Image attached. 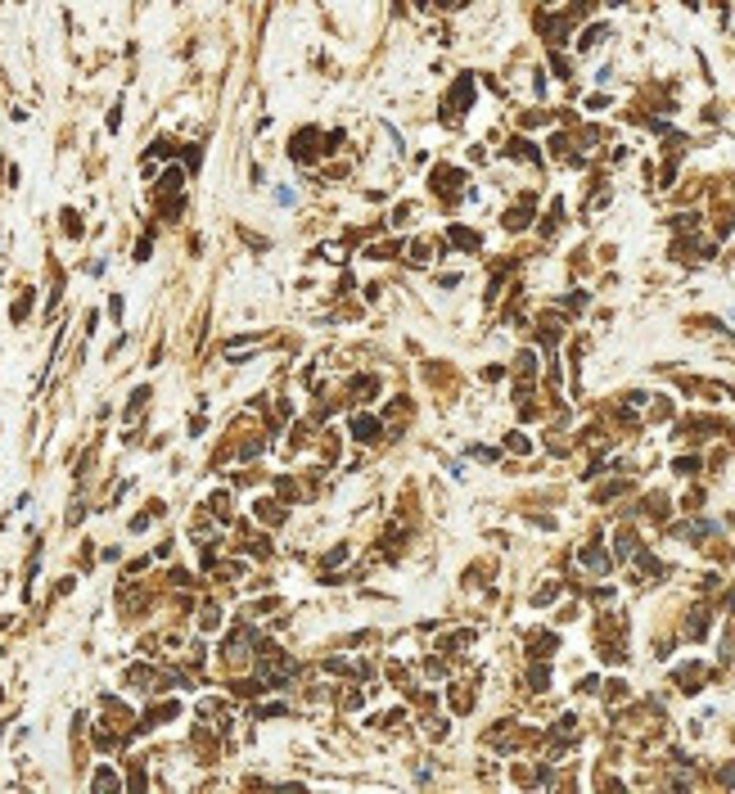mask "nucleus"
Segmentation results:
<instances>
[{
	"label": "nucleus",
	"mask_w": 735,
	"mask_h": 794,
	"mask_svg": "<svg viewBox=\"0 0 735 794\" xmlns=\"http://www.w3.org/2000/svg\"><path fill=\"white\" fill-rule=\"evenodd\" d=\"M257 515H262L266 523H271V519L280 523V519H285V510H280V506H275V501H262V506H257Z\"/></svg>",
	"instance_id": "7ed1b4c3"
},
{
	"label": "nucleus",
	"mask_w": 735,
	"mask_h": 794,
	"mask_svg": "<svg viewBox=\"0 0 735 794\" xmlns=\"http://www.w3.org/2000/svg\"><path fill=\"white\" fill-rule=\"evenodd\" d=\"M451 244H460V249H479V235L465 230V226H456V230H451Z\"/></svg>",
	"instance_id": "f03ea898"
},
{
	"label": "nucleus",
	"mask_w": 735,
	"mask_h": 794,
	"mask_svg": "<svg viewBox=\"0 0 735 794\" xmlns=\"http://www.w3.org/2000/svg\"><path fill=\"white\" fill-rule=\"evenodd\" d=\"M95 786L108 790V786H118V776H113V772H95Z\"/></svg>",
	"instance_id": "20e7f679"
},
{
	"label": "nucleus",
	"mask_w": 735,
	"mask_h": 794,
	"mask_svg": "<svg viewBox=\"0 0 735 794\" xmlns=\"http://www.w3.org/2000/svg\"><path fill=\"white\" fill-rule=\"evenodd\" d=\"M199 623H203V632H212V628H217V609H203Z\"/></svg>",
	"instance_id": "39448f33"
},
{
	"label": "nucleus",
	"mask_w": 735,
	"mask_h": 794,
	"mask_svg": "<svg viewBox=\"0 0 735 794\" xmlns=\"http://www.w3.org/2000/svg\"><path fill=\"white\" fill-rule=\"evenodd\" d=\"M605 5H622V0H605Z\"/></svg>",
	"instance_id": "423d86ee"
},
{
	"label": "nucleus",
	"mask_w": 735,
	"mask_h": 794,
	"mask_svg": "<svg viewBox=\"0 0 735 794\" xmlns=\"http://www.w3.org/2000/svg\"><path fill=\"white\" fill-rule=\"evenodd\" d=\"M352 433H357V438H361V443H375V433H379V424L370 420V415H357V420H352Z\"/></svg>",
	"instance_id": "f257e3e1"
}]
</instances>
